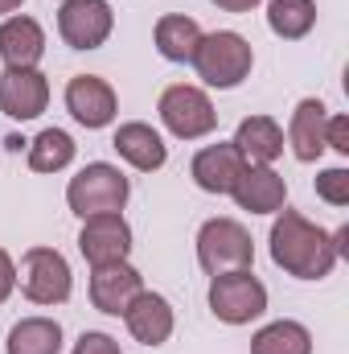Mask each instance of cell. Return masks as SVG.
<instances>
[{"label":"cell","instance_id":"23","mask_svg":"<svg viewBox=\"0 0 349 354\" xmlns=\"http://www.w3.org/2000/svg\"><path fill=\"white\" fill-rule=\"evenodd\" d=\"M251 354H312V334L304 322L279 317V322H267L263 330H255Z\"/></svg>","mask_w":349,"mask_h":354},{"label":"cell","instance_id":"6","mask_svg":"<svg viewBox=\"0 0 349 354\" xmlns=\"http://www.w3.org/2000/svg\"><path fill=\"white\" fill-rule=\"evenodd\" d=\"M157 115L169 128V136H177V140H201V136H210L218 128L214 99L201 87H193V83H173V87L161 91Z\"/></svg>","mask_w":349,"mask_h":354},{"label":"cell","instance_id":"10","mask_svg":"<svg viewBox=\"0 0 349 354\" xmlns=\"http://www.w3.org/2000/svg\"><path fill=\"white\" fill-rule=\"evenodd\" d=\"M79 252L90 268L103 264H119L132 256V227L123 214H94L83 218V231H79Z\"/></svg>","mask_w":349,"mask_h":354},{"label":"cell","instance_id":"16","mask_svg":"<svg viewBox=\"0 0 349 354\" xmlns=\"http://www.w3.org/2000/svg\"><path fill=\"white\" fill-rule=\"evenodd\" d=\"M111 149L119 153V161H128V165L140 169V174H157V169L169 165V145H165V136H161L152 124H144V120L119 124L115 136H111Z\"/></svg>","mask_w":349,"mask_h":354},{"label":"cell","instance_id":"21","mask_svg":"<svg viewBox=\"0 0 349 354\" xmlns=\"http://www.w3.org/2000/svg\"><path fill=\"white\" fill-rule=\"evenodd\" d=\"M152 41H157V54L165 62H193V50L201 41V25L185 12H165L152 29Z\"/></svg>","mask_w":349,"mask_h":354},{"label":"cell","instance_id":"27","mask_svg":"<svg viewBox=\"0 0 349 354\" xmlns=\"http://www.w3.org/2000/svg\"><path fill=\"white\" fill-rule=\"evenodd\" d=\"M325 149L349 157V115H329V124H325Z\"/></svg>","mask_w":349,"mask_h":354},{"label":"cell","instance_id":"17","mask_svg":"<svg viewBox=\"0 0 349 354\" xmlns=\"http://www.w3.org/2000/svg\"><path fill=\"white\" fill-rule=\"evenodd\" d=\"M50 107V79L41 71H4L0 75V111L17 124L37 120Z\"/></svg>","mask_w":349,"mask_h":354},{"label":"cell","instance_id":"12","mask_svg":"<svg viewBox=\"0 0 349 354\" xmlns=\"http://www.w3.org/2000/svg\"><path fill=\"white\" fill-rule=\"evenodd\" d=\"M90 305L107 317H123V309L136 301V292H144V276L128 260L119 264H103V268H90Z\"/></svg>","mask_w":349,"mask_h":354},{"label":"cell","instance_id":"28","mask_svg":"<svg viewBox=\"0 0 349 354\" xmlns=\"http://www.w3.org/2000/svg\"><path fill=\"white\" fill-rule=\"evenodd\" d=\"M12 288H17V264H12V256L0 248V305L12 297Z\"/></svg>","mask_w":349,"mask_h":354},{"label":"cell","instance_id":"15","mask_svg":"<svg viewBox=\"0 0 349 354\" xmlns=\"http://www.w3.org/2000/svg\"><path fill=\"white\" fill-rule=\"evenodd\" d=\"M123 326H128V334L140 342V346H165L169 338H173V326H177V313L173 305H169V297H161V292H136V301L123 309Z\"/></svg>","mask_w":349,"mask_h":354},{"label":"cell","instance_id":"13","mask_svg":"<svg viewBox=\"0 0 349 354\" xmlns=\"http://www.w3.org/2000/svg\"><path fill=\"white\" fill-rule=\"evenodd\" d=\"M325 124H329V107L321 99H300L292 107V120H288V132H283V145L292 149V157L300 165H317L325 157Z\"/></svg>","mask_w":349,"mask_h":354},{"label":"cell","instance_id":"20","mask_svg":"<svg viewBox=\"0 0 349 354\" xmlns=\"http://www.w3.org/2000/svg\"><path fill=\"white\" fill-rule=\"evenodd\" d=\"M62 346H66L62 322L33 313V317H21V322L8 330L4 354H62Z\"/></svg>","mask_w":349,"mask_h":354},{"label":"cell","instance_id":"8","mask_svg":"<svg viewBox=\"0 0 349 354\" xmlns=\"http://www.w3.org/2000/svg\"><path fill=\"white\" fill-rule=\"evenodd\" d=\"M115 29V8L107 0H62L58 4V37L70 50H99Z\"/></svg>","mask_w":349,"mask_h":354},{"label":"cell","instance_id":"9","mask_svg":"<svg viewBox=\"0 0 349 354\" xmlns=\"http://www.w3.org/2000/svg\"><path fill=\"white\" fill-rule=\"evenodd\" d=\"M66 111L74 115V124H83L87 132L111 128L119 115V95L107 79L99 75H74L66 83Z\"/></svg>","mask_w":349,"mask_h":354},{"label":"cell","instance_id":"30","mask_svg":"<svg viewBox=\"0 0 349 354\" xmlns=\"http://www.w3.org/2000/svg\"><path fill=\"white\" fill-rule=\"evenodd\" d=\"M21 4H25V0H0V17H12Z\"/></svg>","mask_w":349,"mask_h":354},{"label":"cell","instance_id":"2","mask_svg":"<svg viewBox=\"0 0 349 354\" xmlns=\"http://www.w3.org/2000/svg\"><path fill=\"white\" fill-rule=\"evenodd\" d=\"M189 66L197 71V79H201L206 87L235 91L251 79V71H255V50H251V41H247L243 33H235V29H214V33H201V41H197V50H193V62H189Z\"/></svg>","mask_w":349,"mask_h":354},{"label":"cell","instance_id":"29","mask_svg":"<svg viewBox=\"0 0 349 354\" xmlns=\"http://www.w3.org/2000/svg\"><path fill=\"white\" fill-rule=\"evenodd\" d=\"M210 4H218L222 12H255L263 0H210Z\"/></svg>","mask_w":349,"mask_h":354},{"label":"cell","instance_id":"18","mask_svg":"<svg viewBox=\"0 0 349 354\" xmlns=\"http://www.w3.org/2000/svg\"><path fill=\"white\" fill-rule=\"evenodd\" d=\"M230 198L247 214H279L288 206V181L275 174L271 165H247L243 177L235 181Z\"/></svg>","mask_w":349,"mask_h":354},{"label":"cell","instance_id":"19","mask_svg":"<svg viewBox=\"0 0 349 354\" xmlns=\"http://www.w3.org/2000/svg\"><path fill=\"white\" fill-rule=\"evenodd\" d=\"M247 165H271L283 157V128L271 120V115H247L239 128H235V140H230Z\"/></svg>","mask_w":349,"mask_h":354},{"label":"cell","instance_id":"22","mask_svg":"<svg viewBox=\"0 0 349 354\" xmlns=\"http://www.w3.org/2000/svg\"><path fill=\"white\" fill-rule=\"evenodd\" d=\"M74 136L66 128H41L33 140H29V169L33 174H62L74 165Z\"/></svg>","mask_w":349,"mask_h":354},{"label":"cell","instance_id":"5","mask_svg":"<svg viewBox=\"0 0 349 354\" xmlns=\"http://www.w3.org/2000/svg\"><path fill=\"white\" fill-rule=\"evenodd\" d=\"M206 301H210V313L222 326H251L267 313V284L251 268L222 272V276H210Z\"/></svg>","mask_w":349,"mask_h":354},{"label":"cell","instance_id":"14","mask_svg":"<svg viewBox=\"0 0 349 354\" xmlns=\"http://www.w3.org/2000/svg\"><path fill=\"white\" fill-rule=\"evenodd\" d=\"M46 58V29L41 21L12 12L0 21V62L4 71H37V62Z\"/></svg>","mask_w":349,"mask_h":354},{"label":"cell","instance_id":"7","mask_svg":"<svg viewBox=\"0 0 349 354\" xmlns=\"http://www.w3.org/2000/svg\"><path fill=\"white\" fill-rule=\"evenodd\" d=\"M17 284L33 305H66L74 292V272L58 248H29L17 268Z\"/></svg>","mask_w":349,"mask_h":354},{"label":"cell","instance_id":"24","mask_svg":"<svg viewBox=\"0 0 349 354\" xmlns=\"http://www.w3.org/2000/svg\"><path fill=\"white\" fill-rule=\"evenodd\" d=\"M267 29L283 41H300L317 29V0H267Z\"/></svg>","mask_w":349,"mask_h":354},{"label":"cell","instance_id":"1","mask_svg":"<svg viewBox=\"0 0 349 354\" xmlns=\"http://www.w3.org/2000/svg\"><path fill=\"white\" fill-rule=\"evenodd\" d=\"M267 243H271V264L279 272H288V276H296V280H325L337 268L333 235L300 210L283 206L271 223Z\"/></svg>","mask_w":349,"mask_h":354},{"label":"cell","instance_id":"4","mask_svg":"<svg viewBox=\"0 0 349 354\" xmlns=\"http://www.w3.org/2000/svg\"><path fill=\"white\" fill-rule=\"evenodd\" d=\"M197 264L206 276H222V272H239V268L255 264V239L239 218H206L197 227Z\"/></svg>","mask_w":349,"mask_h":354},{"label":"cell","instance_id":"25","mask_svg":"<svg viewBox=\"0 0 349 354\" xmlns=\"http://www.w3.org/2000/svg\"><path fill=\"white\" fill-rule=\"evenodd\" d=\"M317 198L329 202V206H349V169L346 165H333V169L317 174Z\"/></svg>","mask_w":349,"mask_h":354},{"label":"cell","instance_id":"3","mask_svg":"<svg viewBox=\"0 0 349 354\" xmlns=\"http://www.w3.org/2000/svg\"><path fill=\"white\" fill-rule=\"evenodd\" d=\"M132 198V177L111 161H90L79 174L66 181V206L79 218H94V214H123Z\"/></svg>","mask_w":349,"mask_h":354},{"label":"cell","instance_id":"26","mask_svg":"<svg viewBox=\"0 0 349 354\" xmlns=\"http://www.w3.org/2000/svg\"><path fill=\"white\" fill-rule=\"evenodd\" d=\"M70 354H123V351H119V342H115L111 334H103V330H87V334L74 342V351Z\"/></svg>","mask_w":349,"mask_h":354},{"label":"cell","instance_id":"11","mask_svg":"<svg viewBox=\"0 0 349 354\" xmlns=\"http://www.w3.org/2000/svg\"><path fill=\"white\" fill-rule=\"evenodd\" d=\"M243 169H247V161H243V153H239L230 140L206 145V149H197L193 161H189L193 185H197L201 194H218V198H230V189H235V181L243 177Z\"/></svg>","mask_w":349,"mask_h":354}]
</instances>
